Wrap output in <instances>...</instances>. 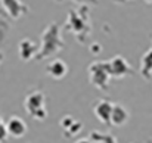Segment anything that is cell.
Segmentation results:
<instances>
[{"label":"cell","mask_w":152,"mask_h":143,"mask_svg":"<svg viewBox=\"0 0 152 143\" xmlns=\"http://www.w3.org/2000/svg\"><path fill=\"white\" fill-rule=\"evenodd\" d=\"M112 103L108 102V100H99L93 111H95V115L96 118L101 121V123H105V124H109V120H111V112H112Z\"/></svg>","instance_id":"277c9868"},{"label":"cell","mask_w":152,"mask_h":143,"mask_svg":"<svg viewBox=\"0 0 152 143\" xmlns=\"http://www.w3.org/2000/svg\"><path fill=\"white\" fill-rule=\"evenodd\" d=\"M6 127V131L10 137H15V139H21L27 134V124L22 118L19 117H10L7 120V123L4 124Z\"/></svg>","instance_id":"7a4b0ae2"},{"label":"cell","mask_w":152,"mask_h":143,"mask_svg":"<svg viewBox=\"0 0 152 143\" xmlns=\"http://www.w3.org/2000/svg\"><path fill=\"white\" fill-rule=\"evenodd\" d=\"M45 95L40 93V92H33L25 97V102H24V106L27 109V112L36 118V120H45L48 117V112H46V105H45Z\"/></svg>","instance_id":"6da1fadb"},{"label":"cell","mask_w":152,"mask_h":143,"mask_svg":"<svg viewBox=\"0 0 152 143\" xmlns=\"http://www.w3.org/2000/svg\"><path fill=\"white\" fill-rule=\"evenodd\" d=\"M7 137H9V134H7V131H6V127H4V124H1V125H0V143L6 142Z\"/></svg>","instance_id":"9c48e42d"},{"label":"cell","mask_w":152,"mask_h":143,"mask_svg":"<svg viewBox=\"0 0 152 143\" xmlns=\"http://www.w3.org/2000/svg\"><path fill=\"white\" fill-rule=\"evenodd\" d=\"M1 59H3V56H1V53H0V62H1Z\"/></svg>","instance_id":"7c38bea8"},{"label":"cell","mask_w":152,"mask_h":143,"mask_svg":"<svg viewBox=\"0 0 152 143\" xmlns=\"http://www.w3.org/2000/svg\"><path fill=\"white\" fill-rule=\"evenodd\" d=\"M75 143H92L89 139H80V140H77Z\"/></svg>","instance_id":"30bf717a"},{"label":"cell","mask_w":152,"mask_h":143,"mask_svg":"<svg viewBox=\"0 0 152 143\" xmlns=\"http://www.w3.org/2000/svg\"><path fill=\"white\" fill-rule=\"evenodd\" d=\"M33 43L30 42V40H24V42H21L19 43V55H21V58L24 59V61H28L31 56H33Z\"/></svg>","instance_id":"ba28073f"},{"label":"cell","mask_w":152,"mask_h":143,"mask_svg":"<svg viewBox=\"0 0 152 143\" xmlns=\"http://www.w3.org/2000/svg\"><path fill=\"white\" fill-rule=\"evenodd\" d=\"M146 1H152V0H146Z\"/></svg>","instance_id":"4fadbf2b"},{"label":"cell","mask_w":152,"mask_h":143,"mask_svg":"<svg viewBox=\"0 0 152 143\" xmlns=\"http://www.w3.org/2000/svg\"><path fill=\"white\" fill-rule=\"evenodd\" d=\"M1 3H3V6L6 7V10L13 16V18H18L19 15H21V4H19V1L18 0H1Z\"/></svg>","instance_id":"52a82bcc"},{"label":"cell","mask_w":152,"mask_h":143,"mask_svg":"<svg viewBox=\"0 0 152 143\" xmlns=\"http://www.w3.org/2000/svg\"><path fill=\"white\" fill-rule=\"evenodd\" d=\"M130 115H129V111L123 106V105H114L112 106V112H111V120H109V124L112 125H117V127H123L127 121H129Z\"/></svg>","instance_id":"3957f363"},{"label":"cell","mask_w":152,"mask_h":143,"mask_svg":"<svg viewBox=\"0 0 152 143\" xmlns=\"http://www.w3.org/2000/svg\"><path fill=\"white\" fill-rule=\"evenodd\" d=\"M46 71H48V74L50 75L52 78H55V80H61V78H64L65 74L68 72V66H66V63H65L64 61H61V59H55V61H52L48 65Z\"/></svg>","instance_id":"5b68a950"},{"label":"cell","mask_w":152,"mask_h":143,"mask_svg":"<svg viewBox=\"0 0 152 143\" xmlns=\"http://www.w3.org/2000/svg\"><path fill=\"white\" fill-rule=\"evenodd\" d=\"M1 124H3V121H1V117H0V125H1Z\"/></svg>","instance_id":"8fae6325"},{"label":"cell","mask_w":152,"mask_h":143,"mask_svg":"<svg viewBox=\"0 0 152 143\" xmlns=\"http://www.w3.org/2000/svg\"><path fill=\"white\" fill-rule=\"evenodd\" d=\"M108 68H109V72L115 74L117 77H123V75L127 74V71H129L127 62H126L123 58H120V56L115 58V59H112L111 63L108 65Z\"/></svg>","instance_id":"8992f818"}]
</instances>
